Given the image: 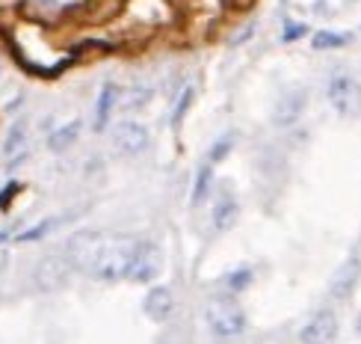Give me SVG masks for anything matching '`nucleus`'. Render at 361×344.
Here are the masks:
<instances>
[{"label":"nucleus","mask_w":361,"mask_h":344,"mask_svg":"<svg viewBox=\"0 0 361 344\" xmlns=\"http://www.w3.org/2000/svg\"><path fill=\"white\" fill-rule=\"evenodd\" d=\"M338 315L332 309H320L314 312V315L302 324V330H299V344H332L338 338Z\"/></svg>","instance_id":"5"},{"label":"nucleus","mask_w":361,"mask_h":344,"mask_svg":"<svg viewBox=\"0 0 361 344\" xmlns=\"http://www.w3.org/2000/svg\"><path fill=\"white\" fill-rule=\"evenodd\" d=\"M204 321L219 341H231L246 330V312L231 297H214L204 309Z\"/></svg>","instance_id":"2"},{"label":"nucleus","mask_w":361,"mask_h":344,"mask_svg":"<svg viewBox=\"0 0 361 344\" xmlns=\"http://www.w3.org/2000/svg\"><path fill=\"white\" fill-rule=\"evenodd\" d=\"M231 146H234V137H222L219 143H214V152H210L207 163H219V160H225V158H228V152H231Z\"/></svg>","instance_id":"19"},{"label":"nucleus","mask_w":361,"mask_h":344,"mask_svg":"<svg viewBox=\"0 0 361 344\" xmlns=\"http://www.w3.org/2000/svg\"><path fill=\"white\" fill-rule=\"evenodd\" d=\"M133 244L137 241H130V237H107L98 232H80L68 241V261L71 267H80L92 279L118 282L128 276Z\"/></svg>","instance_id":"1"},{"label":"nucleus","mask_w":361,"mask_h":344,"mask_svg":"<svg viewBox=\"0 0 361 344\" xmlns=\"http://www.w3.org/2000/svg\"><path fill=\"white\" fill-rule=\"evenodd\" d=\"M160 271H163V252H160V247L152 244V241H137V244H133L125 282H140V285H145V282L157 279Z\"/></svg>","instance_id":"4"},{"label":"nucleus","mask_w":361,"mask_h":344,"mask_svg":"<svg viewBox=\"0 0 361 344\" xmlns=\"http://www.w3.org/2000/svg\"><path fill=\"white\" fill-rule=\"evenodd\" d=\"M210 182H214V163H204V167L199 170V182H195V190H192V205H195V208L204 205L207 190H210Z\"/></svg>","instance_id":"15"},{"label":"nucleus","mask_w":361,"mask_h":344,"mask_svg":"<svg viewBox=\"0 0 361 344\" xmlns=\"http://www.w3.org/2000/svg\"><path fill=\"white\" fill-rule=\"evenodd\" d=\"M326 98L341 116H358L361 113V83L347 71H335L326 83Z\"/></svg>","instance_id":"3"},{"label":"nucleus","mask_w":361,"mask_h":344,"mask_svg":"<svg viewBox=\"0 0 361 344\" xmlns=\"http://www.w3.org/2000/svg\"><path fill=\"white\" fill-rule=\"evenodd\" d=\"M237 217H240V205L234 199V193L222 190L216 196V202H214V229L216 232H228L237 223Z\"/></svg>","instance_id":"11"},{"label":"nucleus","mask_w":361,"mask_h":344,"mask_svg":"<svg viewBox=\"0 0 361 344\" xmlns=\"http://www.w3.org/2000/svg\"><path fill=\"white\" fill-rule=\"evenodd\" d=\"M24 152H27V122H24V119H18V122L9 128L6 140H4V158L6 160H15V158L24 155Z\"/></svg>","instance_id":"12"},{"label":"nucleus","mask_w":361,"mask_h":344,"mask_svg":"<svg viewBox=\"0 0 361 344\" xmlns=\"http://www.w3.org/2000/svg\"><path fill=\"white\" fill-rule=\"evenodd\" d=\"M314 51H335V48H343L347 45V39L338 36V33H329V30H320L317 36H314Z\"/></svg>","instance_id":"16"},{"label":"nucleus","mask_w":361,"mask_h":344,"mask_svg":"<svg viewBox=\"0 0 361 344\" xmlns=\"http://www.w3.org/2000/svg\"><path fill=\"white\" fill-rule=\"evenodd\" d=\"M142 309H145V315L152 318V321H166L172 315V309H175V297L166 285H157L145 294V300H142Z\"/></svg>","instance_id":"10"},{"label":"nucleus","mask_w":361,"mask_h":344,"mask_svg":"<svg viewBox=\"0 0 361 344\" xmlns=\"http://www.w3.org/2000/svg\"><path fill=\"white\" fill-rule=\"evenodd\" d=\"M148 143H152V134H148L145 125L140 122H118L113 128V146L118 148L122 155H140L148 148Z\"/></svg>","instance_id":"7"},{"label":"nucleus","mask_w":361,"mask_h":344,"mask_svg":"<svg viewBox=\"0 0 361 344\" xmlns=\"http://www.w3.org/2000/svg\"><path fill=\"white\" fill-rule=\"evenodd\" d=\"M68 273H71L68 256H48V259H42L39 267H36V285L42 291H56L68 282Z\"/></svg>","instance_id":"9"},{"label":"nucleus","mask_w":361,"mask_h":344,"mask_svg":"<svg viewBox=\"0 0 361 344\" xmlns=\"http://www.w3.org/2000/svg\"><path fill=\"white\" fill-rule=\"evenodd\" d=\"M305 24H288V30H284V42H293V39H299V36H305Z\"/></svg>","instance_id":"22"},{"label":"nucleus","mask_w":361,"mask_h":344,"mask_svg":"<svg viewBox=\"0 0 361 344\" xmlns=\"http://www.w3.org/2000/svg\"><path fill=\"white\" fill-rule=\"evenodd\" d=\"M63 223H66L63 217H56V220H44V223H39L36 229H30V232L18 235V241H39V237H44V235H51L54 229H59Z\"/></svg>","instance_id":"17"},{"label":"nucleus","mask_w":361,"mask_h":344,"mask_svg":"<svg viewBox=\"0 0 361 344\" xmlns=\"http://www.w3.org/2000/svg\"><path fill=\"white\" fill-rule=\"evenodd\" d=\"M78 137H80V122H68V125H59L56 131H51L48 146H51V152H66Z\"/></svg>","instance_id":"14"},{"label":"nucleus","mask_w":361,"mask_h":344,"mask_svg":"<svg viewBox=\"0 0 361 344\" xmlns=\"http://www.w3.org/2000/svg\"><path fill=\"white\" fill-rule=\"evenodd\" d=\"M249 279H252V276H249V271H240L237 276H234V273L228 276V285H231L234 291H240V288H246V282H249Z\"/></svg>","instance_id":"21"},{"label":"nucleus","mask_w":361,"mask_h":344,"mask_svg":"<svg viewBox=\"0 0 361 344\" xmlns=\"http://www.w3.org/2000/svg\"><path fill=\"white\" fill-rule=\"evenodd\" d=\"M305 110H308V93L302 86H293L288 93H281V98L276 101L273 122H276V128H293V125H299V119L305 116Z\"/></svg>","instance_id":"6"},{"label":"nucleus","mask_w":361,"mask_h":344,"mask_svg":"<svg viewBox=\"0 0 361 344\" xmlns=\"http://www.w3.org/2000/svg\"><path fill=\"white\" fill-rule=\"evenodd\" d=\"M358 279H361V256H350V259L332 273V279H329V297H332V300H338V303L350 300V294L355 291Z\"/></svg>","instance_id":"8"},{"label":"nucleus","mask_w":361,"mask_h":344,"mask_svg":"<svg viewBox=\"0 0 361 344\" xmlns=\"http://www.w3.org/2000/svg\"><path fill=\"white\" fill-rule=\"evenodd\" d=\"M148 95H152V89H148V86H137V89H133V93H130V101H128V107H130V110L142 107V104L148 101Z\"/></svg>","instance_id":"20"},{"label":"nucleus","mask_w":361,"mask_h":344,"mask_svg":"<svg viewBox=\"0 0 361 344\" xmlns=\"http://www.w3.org/2000/svg\"><path fill=\"white\" fill-rule=\"evenodd\" d=\"M192 98H195V89L192 86H187L184 89V93H180L178 95V104H175V113H172V122L178 125L180 122V119H184V113L190 110V104H192Z\"/></svg>","instance_id":"18"},{"label":"nucleus","mask_w":361,"mask_h":344,"mask_svg":"<svg viewBox=\"0 0 361 344\" xmlns=\"http://www.w3.org/2000/svg\"><path fill=\"white\" fill-rule=\"evenodd\" d=\"M116 101H118V86L116 83H104L101 95H98V107H95V128L98 131L110 122V113L116 107Z\"/></svg>","instance_id":"13"}]
</instances>
